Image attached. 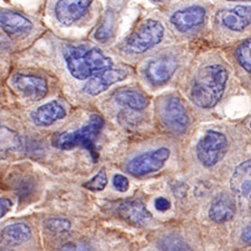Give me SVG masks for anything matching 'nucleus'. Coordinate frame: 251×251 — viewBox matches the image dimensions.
Masks as SVG:
<instances>
[{"instance_id":"1","label":"nucleus","mask_w":251,"mask_h":251,"mask_svg":"<svg viewBox=\"0 0 251 251\" xmlns=\"http://www.w3.org/2000/svg\"><path fill=\"white\" fill-rule=\"evenodd\" d=\"M228 78V71L220 64H211L202 68L190 93L193 104L203 110L216 106L225 94Z\"/></svg>"},{"instance_id":"2","label":"nucleus","mask_w":251,"mask_h":251,"mask_svg":"<svg viewBox=\"0 0 251 251\" xmlns=\"http://www.w3.org/2000/svg\"><path fill=\"white\" fill-rule=\"evenodd\" d=\"M64 58L71 75L78 80L88 79L113 67V60L96 47L68 46L64 50Z\"/></svg>"},{"instance_id":"3","label":"nucleus","mask_w":251,"mask_h":251,"mask_svg":"<svg viewBox=\"0 0 251 251\" xmlns=\"http://www.w3.org/2000/svg\"><path fill=\"white\" fill-rule=\"evenodd\" d=\"M104 126V120L100 115H92L90 121L82 128L73 132L56 133L51 137V143L59 150H71L77 147H83L93 156V160H97V152L94 142Z\"/></svg>"},{"instance_id":"4","label":"nucleus","mask_w":251,"mask_h":251,"mask_svg":"<svg viewBox=\"0 0 251 251\" xmlns=\"http://www.w3.org/2000/svg\"><path fill=\"white\" fill-rule=\"evenodd\" d=\"M164 27L159 20L148 19L137 28L135 32L124 44L123 50L131 55L144 54L162 42Z\"/></svg>"},{"instance_id":"5","label":"nucleus","mask_w":251,"mask_h":251,"mask_svg":"<svg viewBox=\"0 0 251 251\" xmlns=\"http://www.w3.org/2000/svg\"><path fill=\"white\" fill-rule=\"evenodd\" d=\"M159 119L169 132L181 135L189 126V116L183 103L177 96H169L160 103Z\"/></svg>"},{"instance_id":"6","label":"nucleus","mask_w":251,"mask_h":251,"mask_svg":"<svg viewBox=\"0 0 251 251\" xmlns=\"http://www.w3.org/2000/svg\"><path fill=\"white\" fill-rule=\"evenodd\" d=\"M228 151V140L218 131H208L197 145V156L202 165L211 168L224 159Z\"/></svg>"},{"instance_id":"7","label":"nucleus","mask_w":251,"mask_h":251,"mask_svg":"<svg viewBox=\"0 0 251 251\" xmlns=\"http://www.w3.org/2000/svg\"><path fill=\"white\" fill-rule=\"evenodd\" d=\"M170 157V150L167 148L157 149L152 152H145L128 162L126 171L134 176H148L150 173L160 171Z\"/></svg>"},{"instance_id":"8","label":"nucleus","mask_w":251,"mask_h":251,"mask_svg":"<svg viewBox=\"0 0 251 251\" xmlns=\"http://www.w3.org/2000/svg\"><path fill=\"white\" fill-rule=\"evenodd\" d=\"M93 0H58L55 5V17L63 26H72L87 14Z\"/></svg>"},{"instance_id":"9","label":"nucleus","mask_w":251,"mask_h":251,"mask_svg":"<svg viewBox=\"0 0 251 251\" xmlns=\"http://www.w3.org/2000/svg\"><path fill=\"white\" fill-rule=\"evenodd\" d=\"M128 72L124 68H107L103 72L99 73L85 83L83 90L86 94L91 96H96L102 94L103 92L108 90L115 83L122 82L127 77Z\"/></svg>"},{"instance_id":"10","label":"nucleus","mask_w":251,"mask_h":251,"mask_svg":"<svg viewBox=\"0 0 251 251\" xmlns=\"http://www.w3.org/2000/svg\"><path fill=\"white\" fill-rule=\"evenodd\" d=\"M177 68V60L171 56H164L152 59L147 67L144 74L150 83L154 86H161L167 84L176 73Z\"/></svg>"},{"instance_id":"11","label":"nucleus","mask_w":251,"mask_h":251,"mask_svg":"<svg viewBox=\"0 0 251 251\" xmlns=\"http://www.w3.org/2000/svg\"><path fill=\"white\" fill-rule=\"evenodd\" d=\"M11 83L16 91L31 100H40L47 95L48 86L46 80L38 76L16 74L11 79Z\"/></svg>"},{"instance_id":"12","label":"nucleus","mask_w":251,"mask_h":251,"mask_svg":"<svg viewBox=\"0 0 251 251\" xmlns=\"http://www.w3.org/2000/svg\"><path fill=\"white\" fill-rule=\"evenodd\" d=\"M206 17V10L202 6H190L174 11L170 22L176 30L187 32L201 26Z\"/></svg>"},{"instance_id":"13","label":"nucleus","mask_w":251,"mask_h":251,"mask_svg":"<svg viewBox=\"0 0 251 251\" xmlns=\"http://www.w3.org/2000/svg\"><path fill=\"white\" fill-rule=\"evenodd\" d=\"M217 23L232 31H244L250 26V7L237 6L232 9H222L216 15Z\"/></svg>"},{"instance_id":"14","label":"nucleus","mask_w":251,"mask_h":251,"mask_svg":"<svg viewBox=\"0 0 251 251\" xmlns=\"http://www.w3.org/2000/svg\"><path fill=\"white\" fill-rule=\"evenodd\" d=\"M32 27V23L24 15L14 10L0 9V28L11 37L29 34Z\"/></svg>"},{"instance_id":"15","label":"nucleus","mask_w":251,"mask_h":251,"mask_svg":"<svg viewBox=\"0 0 251 251\" xmlns=\"http://www.w3.org/2000/svg\"><path fill=\"white\" fill-rule=\"evenodd\" d=\"M119 216L129 225L147 226L153 220V216L141 201H125L117 208Z\"/></svg>"},{"instance_id":"16","label":"nucleus","mask_w":251,"mask_h":251,"mask_svg":"<svg viewBox=\"0 0 251 251\" xmlns=\"http://www.w3.org/2000/svg\"><path fill=\"white\" fill-rule=\"evenodd\" d=\"M65 116L66 110L57 100H51L42 105L30 114L32 123L40 127L50 126L52 123L64 119Z\"/></svg>"},{"instance_id":"17","label":"nucleus","mask_w":251,"mask_h":251,"mask_svg":"<svg viewBox=\"0 0 251 251\" xmlns=\"http://www.w3.org/2000/svg\"><path fill=\"white\" fill-rule=\"evenodd\" d=\"M234 214H236V202L226 193L216 197L209 209L210 219L217 224H226L232 220Z\"/></svg>"},{"instance_id":"18","label":"nucleus","mask_w":251,"mask_h":251,"mask_svg":"<svg viewBox=\"0 0 251 251\" xmlns=\"http://www.w3.org/2000/svg\"><path fill=\"white\" fill-rule=\"evenodd\" d=\"M30 237V226L24 222L9 225L0 231V242L8 247H17L25 244Z\"/></svg>"},{"instance_id":"19","label":"nucleus","mask_w":251,"mask_h":251,"mask_svg":"<svg viewBox=\"0 0 251 251\" xmlns=\"http://www.w3.org/2000/svg\"><path fill=\"white\" fill-rule=\"evenodd\" d=\"M24 148L23 139L17 132L6 126H0V160H6Z\"/></svg>"},{"instance_id":"20","label":"nucleus","mask_w":251,"mask_h":251,"mask_svg":"<svg viewBox=\"0 0 251 251\" xmlns=\"http://www.w3.org/2000/svg\"><path fill=\"white\" fill-rule=\"evenodd\" d=\"M250 160H246L239 164L230 181L233 192L248 199L250 197Z\"/></svg>"},{"instance_id":"21","label":"nucleus","mask_w":251,"mask_h":251,"mask_svg":"<svg viewBox=\"0 0 251 251\" xmlns=\"http://www.w3.org/2000/svg\"><path fill=\"white\" fill-rule=\"evenodd\" d=\"M115 102L131 111H142L149 105V99L137 91H120L114 95Z\"/></svg>"},{"instance_id":"22","label":"nucleus","mask_w":251,"mask_h":251,"mask_svg":"<svg viewBox=\"0 0 251 251\" xmlns=\"http://www.w3.org/2000/svg\"><path fill=\"white\" fill-rule=\"evenodd\" d=\"M115 28V15L113 11H107L106 15L100 23V27L95 31V39L100 43L108 42L114 35Z\"/></svg>"},{"instance_id":"23","label":"nucleus","mask_w":251,"mask_h":251,"mask_svg":"<svg viewBox=\"0 0 251 251\" xmlns=\"http://www.w3.org/2000/svg\"><path fill=\"white\" fill-rule=\"evenodd\" d=\"M159 248L161 251H192L187 242L176 236H169L162 239Z\"/></svg>"},{"instance_id":"24","label":"nucleus","mask_w":251,"mask_h":251,"mask_svg":"<svg viewBox=\"0 0 251 251\" xmlns=\"http://www.w3.org/2000/svg\"><path fill=\"white\" fill-rule=\"evenodd\" d=\"M44 226L48 232L54 234H62L68 232L72 228L71 221L66 219H60V218H52L44 222Z\"/></svg>"},{"instance_id":"25","label":"nucleus","mask_w":251,"mask_h":251,"mask_svg":"<svg viewBox=\"0 0 251 251\" xmlns=\"http://www.w3.org/2000/svg\"><path fill=\"white\" fill-rule=\"evenodd\" d=\"M236 57L238 63L241 65L246 72H251V60H250V39L245 40L240 46L237 48Z\"/></svg>"},{"instance_id":"26","label":"nucleus","mask_w":251,"mask_h":251,"mask_svg":"<svg viewBox=\"0 0 251 251\" xmlns=\"http://www.w3.org/2000/svg\"><path fill=\"white\" fill-rule=\"evenodd\" d=\"M107 184V174L105 169L102 168L96 174L95 176H93L90 181H87L86 183L83 184V187L91 191H102L105 189Z\"/></svg>"},{"instance_id":"27","label":"nucleus","mask_w":251,"mask_h":251,"mask_svg":"<svg viewBox=\"0 0 251 251\" xmlns=\"http://www.w3.org/2000/svg\"><path fill=\"white\" fill-rule=\"evenodd\" d=\"M113 185L119 192H126L129 187V182L127 177L122 174H115L113 177Z\"/></svg>"},{"instance_id":"28","label":"nucleus","mask_w":251,"mask_h":251,"mask_svg":"<svg viewBox=\"0 0 251 251\" xmlns=\"http://www.w3.org/2000/svg\"><path fill=\"white\" fill-rule=\"evenodd\" d=\"M154 205L157 211H161V212H165L168 211L170 209V206H171V203H170V201L167 199V198H163V197H160V198H156L155 201H154Z\"/></svg>"},{"instance_id":"29","label":"nucleus","mask_w":251,"mask_h":251,"mask_svg":"<svg viewBox=\"0 0 251 251\" xmlns=\"http://www.w3.org/2000/svg\"><path fill=\"white\" fill-rule=\"evenodd\" d=\"M13 206V201L8 198H0V218L5 217L10 211Z\"/></svg>"},{"instance_id":"30","label":"nucleus","mask_w":251,"mask_h":251,"mask_svg":"<svg viewBox=\"0 0 251 251\" xmlns=\"http://www.w3.org/2000/svg\"><path fill=\"white\" fill-rule=\"evenodd\" d=\"M242 240H244L246 244H250V226H247L242 232Z\"/></svg>"},{"instance_id":"31","label":"nucleus","mask_w":251,"mask_h":251,"mask_svg":"<svg viewBox=\"0 0 251 251\" xmlns=\"http://www.w3.org/2000/svg\"><path fill=\"white\" fill-rule=\"evenodd\" d=\"M228 1H249V0H228Z\"/></svg>"},{"instance_id":"32","label":"nucleus","mask_w":251,"mask_h":251,"mask_svg":"<svg viewBox=\"0 0 251 251\" xmlns=\"http://www.w3.org/2000/svg\"><path fill=\"white\" fill-rule=\"evenodd\" d=\"M153 1H167V0H153Z\"/></svg>"}]
</instances>
